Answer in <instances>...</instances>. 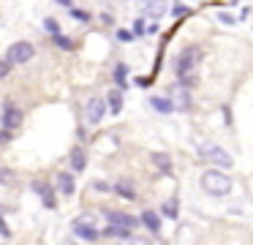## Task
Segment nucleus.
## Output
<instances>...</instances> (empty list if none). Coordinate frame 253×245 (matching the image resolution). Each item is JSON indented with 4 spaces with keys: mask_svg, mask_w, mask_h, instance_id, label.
I'll use <instances>...</instances> for the list:
<instances>
[{
    "mask_svg": "<svg viewBox=\"0 0 253 245\" xmlns=\"http://www.w3.org/2000/svg\"><path fill=\"white\" fill-rule=\"evenodd\" d=\"M68 16H71V19H77V22H90V19H93V14H90V11H84V8H68Z\"/></svg>",
    "mask_w": 253,
    "mask_h": 245,
    "instance_id": "b1692460",
    "label": "nucleus"
},
{
    "mask_svg": "<svg viewBox=\"0 0 253 245\" xmlns=\"http://www.w3.org/2000/svg\"><path fill=\"white\" fill-rule=\"evenodd\" d=\"M115 36H117V41H123V44H126V41H131V38H136V36H133L131 30H123V27H120V30L115 33Z\"/></svg>",
    "mask_w": 253,
    "mask_h": 245,
    "instance_id": "c756f323",
    "label": "nucleus"
},
{
    "mask_svg": "<svg viewBox=\"0 0 253 245\" xmlns=\"http://www.w3.org/2000/svg\"><path fill=\"white\" fill-rule=\"evenodd\" d=\"M128 65L126 63H117L115 68H112V79H115V85L120 87V90H128Z\"/></svg>",
    "mask_w": 253,
    "mask_h": 245,
    "instance_id": "a211bd4d",
    "label": "nucleus"
},
{
    "mask_svg": "<svg viewBox=\"0 0 253 245\" xmlns=\"http://www.w3.org/2000/svg\"><path fill=\"white\" fill-rule=\"evenodd\" d=\"M180 109H185V112L191 109V96H188V90L180 93Z\"/></svg>",
    "mask_w": 253,
    "mask_h": 245,
    "instance_id": "7c9ffc66",
    "label": "nucleus"
},
{
    "mask_svg": "<svg viewBox=\"0 0 253 245\" xmlns=\"http://www.w3.org/2000/svg\"><path fill=\"white\" fill-rule=\"evenodd\" d=\"M251 11H253L251 5H245V8H242V14H240V16H242V19H248V16H251Z\"/></svg>",
    "mask_w": 253,
    "mask_h": 245,
    "instance_id": "ea45409f",
    "label": "nucleus"
},
{
    "mask_svg": "<svg viewBox=\"0 0 253 245\" xmlns=\"http://www.w3.org/2000/svg\"><path fill=\"white\" fill-rule=\"evenodd\" d=\"M147 103H150V109H153V112H158V114H171L177 109L174 101H171L169 96H150Z\"/></svg>",
    "mask_w": 253,
    "mask_h": 245,
    "instance_id": "f8f14e48",
    "label": "nucleus"
},
{
    "mask_svg": "<svg viewBox=\"0 0 253 245\" xmlns=\"http://www.w3.org/2000/svg\"><path fill=\"white\" fill-rule=\"evenodd\" d=\"M57 183V191H60L63 196H74L77 194V180H74V172H60L55 177Z\"/></svg>",
    "mask_w": 253,
    "mask_h": 245,
    "instance_id": "ddd939ff",
    "label": "nucleus"
},
{
    "mask_svg": "<svg viewBox=\"0 0 253 245\" xmlns=\"http://www.w3.org/2000/svg\"><path fill=\"white\" fill-rule=\"evenodd\" d=\"M131 33H133L136 38L147 36V25H144V16H142V14H139L136 19H133V25H131Z\"/></svg>",
    "mask_w": 253,
    "mask_h": 245,
    "instance_id": "4be33fe9",
    "label": "nucleus"
},
{
    "mask_svg": "<svg viewBox=\"0 0 253 245\" xmlns=\"http://www.w3.org/2000/svg\"><path fill=\"white\" fill-rule=\"evenodd\" d=\"M199 183H202V191H204V194L215 196V199H223V196H229L231 188H234L231 177L223 172V169H204L202 177H199Z\"/></svg>",
    "mask_w": 253,
    "mask_h": 245,
    "instance_id": "f257e3e1",
    "label": "nucleus"
},
{
    "mask_svg": "<svg viewBox=\"0 0 253 245\" xmlns=\"http://www.w3.org/2000/svg\"><path fill=\"white\" fill-rule=\"evenodd\" d=\"M55 3H57V5H63V8H74L71 0H55Z\"/></svg>",
    "mask_w": 253,
    "mask_h": 245,
    "instance_id": "4c0bfd02",
    "label": "nucleus"
},
{
    "mask_svg": "<svg viewBox=\"0 0 253 245\" xmlns=\"http://www.w3.org/2000/svg\"><path fill=\"white\" fill-rule=\"evenodd\" d=\"M161 212H155V210H144L142 212V226L147 229L150 234H161Z\"/></svg>",
    "mask_w": 253,
    "mask_h": 245,
    "instance_id": "4468645a",
    "label": "nucleus"
},
{
    "mask_svg": "<svg viewBox=\"0 0 253 245\" xmlns=\"http://www.w3.org/2000/svg\"><path fill=\"white\" fill-rule=\"evenodd\" d=\"M220 114H223V123H226V125H231V109H229V106H223V109H220Z\"/></svg>",
    "mask_w": 253,
    "mask_h": 245,
    "instance_id": "c9c22d12",
    "label": "nucleus"
},
{
    "mask_svg": "<svg viewBox=\"0 0 253 245\" xmlns=\"http://www.w3.org/2000/svg\"><path fill=\"white\" fill-rule=\"evenodd\" d=\"M218 22H220V25H226V27H234L237 25V16L229 14V11H218Z\"/></svg>",
    "mask_w": 253,
    "mask_h": 245,
    "instance_id": "a878e982",
    "label": "nucleus"
},
{
    "mask_svg": "<svg viewBox=\"0 0 253 245\" xmlns=\"http://www.w3.org/2000/svg\"><path fill=\"white\" fill-rule=\"evenodd\" d=\"M0 237L11 240V229H8V223H6V218H3V215H0Z\"/></svg>",
    "mask_w": 253,
    "mask_h": 245,
    "instance_id": "cd10ccee",
    "label": "nucleus"
},
{
    "mask_svg": "<svg viewBox=\"0 0 253 245\" xmlns=\"http://www.w3.org/2000/svg\"><path fill=\"white\" fill-rule=\"evenodd\" d=\"M63 245H71V243H63Z\"/></svg>",
    "mask_w": 253,
    "mask_h": 245,
    "instance_id": "a19ab883",
    "label": "nucleus"
},
{
    "mask_svg": "<svg viewBox=\"0 0 253 245\" xmlns=\"http://www.w3.org/2000/svg\"><path fill=\"white\" fill-rule=\"evenodd\" d=\"M123 93L120 87H115V90L106 93V103H109V114H120L123 112Z\"/></svg>",
    "mask_w": 253,
    "mask_h": 245,
    "instance_id": "f3484780",
    "label": "nucleus"
},
{
    "mask_svg": "<svg viewBox=\"0 0 253 245\" xmlns=\"http://www.w3.org/2000/svg\"><path fill=\"white\" fill-rule=\"evenodd\" d=\"M14 71V63L6 57H0V79H8V74Z\"/></svg>",
    "mask_w": 253,
    "mask_h": 245,
    "instance_id": "bb28decb",
    "label": "nucleus"
},
{
    "mask_svg": "<svg viewBox=\"0 0 253 245\" xmlns=\"http://www.w3.org/2000/svg\"><path fill=\"white\" fill-rule=\"evenodd\" d=\"M71 234L79 240H84V243H98L101 240V229H98V215L95 212H82V215H77L71 221Z\"/></svg>",
    "mask_w": 253,
    "mask_h": 245,
    "instance_id": "7ed1b4c3",
    "label": "nucleus"
},
{
    "mask_svg": "<svg viewBox=\"0 0 253 245\" xmlns=\"http://www.w3.org/2000/svg\"><path fill=\"white\" fill-rule=\"evenodd\" d=\"M68 163H71V172L74 174L84 172V166H87V152H84V147H74L71 155H68Z\"/></svg>",
    "mask_w": 253,
    "mask_h": 245,
    "instance_id": "2eb2a0df",
    "label": "nucleus"
},
{
    "mask_svg": "<svg viewBox=\"0 0 253 245\" xmlns=\"http://www.w3.org/2000/svg\"><path fill=\"white\" fill-rule=\"evenodd\" d=\"M11 139H14L11 131H8V128H0V145H8Z\"/></svg>",
    "mask_w": 253,
    "mask_h": 245,
    "instance_id": "72a5a7b5",
    "label": "nucleus"
},
{
    "mask_svg": "<svg viewBox=\"0 0 253 245\" xmlns=\"http://www.w3.org/2000/svg\"><path fill=\"white\" fill-rule=\"evenodd\" d=\"M188 14H191V8H188L182 0H174V3H171V16H174V19H180V16H188Z\"/></svg>",
    "mask_w": 253,
    "mask_h": 245,
    "instance_id": "5701e85b",
    "label": "nucleus"
},
{
    "mask_svg": "<svg viewBox=\"0 0 253 245\" xmlns=\"http://www.w3.org/2000/svg\"><path fill=\"white\" fill-rule=\"evenodd\" d=\"M93 188H95V191H101V194H106V191H112V185H109V183H104V180H95Z\"/></svg>",
    "mask_w": 253,
    "mask_h": 245,
    "instance_id": "473e14b6",
    "label": "nucleus"
},
{
    "mask_svg": "<svg viewBox=\"0 0 253 245\" xmlns=\"http://www.w3.org/2000/svg\"><path fill=\"white\" fill-rule=\"evenodd\" d=\"M161 215H166V218H171V221H174V218H177V199L166 201V204L161 207Z\"/></svg>",
    "mask_w": 253,
    "mask_h": 245,
    "instance_id": "393cba45",
    "label": "nucleus"
},
{
    "mask_svg": "<svg viewBox=\"0 0 253 245\" xmlns=\"http://www.w3.org/2000/svg\"><path fill=\"white\" fill-rule=\"evenodd\" d=\"M106 112H109V103H106L104 96H90L87 103H84V123L87 125H101L106 117Z\"/></svg>",
    "mask_w": 253,
    "mask_h": 245,
    "instance_id": "39448f33",
    "label": "nucleus"
},
{
    "mask_svg": "<svg viewBox=\"0 0 253 245\" xmlns=\"http://www.w3.org/2000/svg\"><path fill=\"white\" fill-rule=\"evenodd\" d=\"M30 191H33V194H39L41 204H44L46 210H55V207H57V196H55L52 183H46V180H33V183H30Z\"/></svg>",
    "mask_w": 253,
    "mask_h": 245,
    "instance_id": "6e6552de",
    "label": "nucleus"
},
{
    "mask_svg": "<svg viewBox=\"0 0 253 245\" xmlns=\"http://www.w3.org/2000/svg\"><path fill=\"white\" fill-rule=\"evenodd\" d=\"M123 245H153V243H150L147 237H131V240H126Z\"/></svg>",
    "mask_w": 253,
    "mask_h": 245,
    "instance_id": "2f4dec72",
    "label": "nucleus"
},
{
    "mask_svg": "<svg viewBox=\"0 0 253 245\" xmlns=\"http://www.w3.org/2000/svg\"><path fill=\"white\" fill-rule=\"evenodd\" d=\"M199 155H202L204 161L220 166V169H231V166H234V158H231L229 152L223 150V147L212 145V142H204V145H199Z\"/></svg>",
    "mask_w": 253,
    "mask_h": 245,
    "instance_id": "20e7f679",
    "label": "nucleus"
},
{
    "mask_svg": "<svg viewBox=\"0 0 253 245\" xmlns=\"http://www.w3.org/2000/svg\"><path fill=\"white\" fill-rule=\"evenodd\" d=\"M104 218L109 223H117V226H126V229L142 226V218L131 215V212H123V210H104Z\"/></svg>",
    "mask_w": 253,
    "mask_h": 245,
    "instance_id": "9d476101",
    "label": "nucleus"
},
{
    "mask_svg": "<svg viewBox=\"0 0 253 245\" xmlns=\"http://www.w3.org/2000/svg\"><path fill=\"white\" fill-rule=\"evenodd\" d=\"M150 82H153L150 76H136V85L139 87H150Z\"/></svg>",
    "mask_w": 253,
    "mask_h": 245,
    "instance_id": "e433bc0d",
    "label": "nucleus"
},
{
    "mask_svg": "<svg viewBox=\"0 0 253 245\" xmlns=\"http://www.w3.org/2000/svg\"><path fill=\"white\" fill-rule=\"evenodd\" d=\"M166 0H139V14L144 19H153V22H161L166 14Z\"/></svg>",
    "mask_w": 253,
    "mask_h": 245,
    "instance_id": "1a4fd4ad",
    "label": "nucleus"
},
{
    "mask_svg": "<svg viewBox=\"0 0 253 245\" xmlns=\"http://www.w3.org/2000/svg\"><path fill=\"white\" fill-rule=\"evenodd\" d=\"M101 22H104V25H112L115 19H112V14H101Z\"/></svg>",
    "mask_w": 253,
    "mask_h": 245,
    "instance_id": "58836bf2",
    "label": "nucleus"
},
{
    "mask_svg": "<svg viewBox=\"0 0 253 245\" xmlns=\"http://www.w3.org/2000/svg\"><path fill=\"white\" fill-rule=\"evenodd\" d=\"M36 57V47L30 41H14L6 52V60H11L14 65H25Z\"/></svg>",
    "mask_w": 253,
    "mask_h": 245,
    "instance_id": "423d86ee",
    "label": "nucleus"
},
{
    "mask_svg": "<svg viewBox=\"0 0 253 245\" xmlns=\"http://www.w3.org/2000/svg\"><path fill=\"white\" fill-rule=\"evenodd\" d=\"M133 229H126V226H117V223H106V229H104V237H112V240H131L133 237Z\"/></svg>",
    "mask_w": 253,
    "mask_h": 245,
    "instance_id": "dca6fc26",
    "label": "nucleus"
},
{
    "mask_svg": "<svg viewBox=\"0 0 253 245\" xmlns=\"http://www.w3.org/2000/svg\"><path fill=\"white\" fill-rule=\"evenodd\" d=\"M52 47L55 49H63V52H74V38H68V36H52Z\"/></svg>",
    "mask_w": 253,
    "mask_h": 245,
    "instance_id": "aec40b11",
    "label": "nucleus"
},
{
    "mask_svg": "<svg viewBox=\"0 0 253 245\" xmlns=\"http://www.w3.org/2000/svg\"><path fill=\"white\" fill-rule=\"evenodd\" d=\"M158 30H161V22H150L147 25V36H155Z\"/></svg>",
    "mask_w": 253,
    "mask_h": 245,
    "instance_id": "f704fd0d",
    "label": "nucleus"
},
{
    "mask_svg": "<svg viewBox=\"0 0 253 245\" xmlns=\"http://www.w3.org/2000/svg\"><path fill=\"white\" fill-rule=\"evenodd\" d=\"M202 60H204V49L196 47V44H191V47L180 49V54L174 57V74H177V79L196 74V68L202 65Z\"/></svg>",
    "mask_w": 253,
    "mask_h": 245,
    "instance_id": "f03ea898",
    "label": "nucleus"
},
{
    "mask_svg": "<svg viewBox=\"0 0 253 245\" xmlns=\"http://www.w3.org/2000/svg\"><path fill=\"white\" fill-rule=\"evenodd\" d=\"M11 177H14L11 169H3V166H0V185H8V183H11Z\"/></svg>",
    "mask_w": 253,
    "mask_h": 245,
    "instance_id": "c85d7f7f",
    "label": "nucleus"
},
{
    "mask_svg": "<svg viewBox=\"0 0 253 245\" xmlns=\"http://www.w3.org/2000/svg\"><path fill=\"white\" fill-rule=\"evenodd\" d=\"M150 161H153L155 169H161V174H171V158L166 155V152H153Z\"/></svg>",
    "mask_w": 253,
    "mask_h": 245,
    "instance_id": "6ab92c4d",
    "label": "nucleus"
},
{
    "mask_svg": "<svg viewBox=\"0 0 253 245\" xmlns=\"http://www.w3.org/2000/svg\"><path fill=\"white\" fill-rule=\"evenodd\" d=\"M41 25H44V30L49 33V36H60V22H57L55 16H44Z\"/></svg>",
    "mask_w": 253,
    "mask_h": 245,
    "instance_id": "412c9836",
    "label": "nucleus"
},
{
    "mask_svg": "<svg viewBox=\"0 0 253 245\" xmlns=\"http://www.w3.org/2000/svg\"><path fill=\"white\" fill-rule=\"evenodd\" d=\"M112 191H115L117 196H123V199H128V201L136 199V185H133V180H131V177H120V180H115V183H112Z\"/></svg>",
    "mask_w": 253,
    "mask_h": 245,
    "instance_id": "9b49d317",
    "label": "nucleus"
},
{
    "mask_svg": "<svg viewBox=\"0 0 253 245\" xmlns=\"http://www.w3.org/2000/svg\"><path fill=\"white\" fill-rule=\"evenodd\" d=\"M0 123H3V128H8V131H17L19 125L25 123V114H22V109H19L14 101H6V103H3V112H0Z\"/></svg>",
    "mask_w": 253,
    "mask_h": 245,
    "instance_id": "0eeeda50",
    "label": "nucleus"
}]
</instances>
